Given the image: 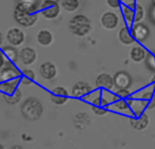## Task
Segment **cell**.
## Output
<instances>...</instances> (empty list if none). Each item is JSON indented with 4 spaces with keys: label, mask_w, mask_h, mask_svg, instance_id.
Segmentation results:
<instances>
[{
    "label": "cell",
    "mask_w": 155,
    "mask_h": 149,
    "mask_svg": "<svg viewBox=\"0 0 155 149\" xmlns=\"http://www.w3.org/2000/svg\"><path fill=\"white\" fill-rule=\"evenodd\" d=\"M14 19L19 26L29 28L38 19L37 5L35 0H20L14 10Z\"/></svg>",
    "instance_id": "1"
},
{
    "label": "cell",
    "mask_w": 155,
    "mask_h": 149,
    "mask_svg": "<svg viewBox=\"0 0 155 149\" xmlns=\"http://www.w3.org/2000/svg\"><path fill=\"white\" fill-rule=\"evenodd\" d=\"M22 116L31 122L37 121L41 119L44 112V106L41 102L36 97H29L22 103L20 107Z\"/></svg>",
    "instance_id": "2"
},
{
    "label": "cell",
    "mask_w": 155,
    "mask_h": 149,
    "mask_svg": "<svg viewBox=\"0 0 155 149\" xmlns=\"http://www.w3.org/2000/svg\"><path fill=\"white\" fill-rule=\"evenodd\" d=\"M69 30L78 37H84L91 31V22L87 16L83 14L73 16L69 21Z\"/></svg>",
    "instance_id": "3"
},
{
    "label": "cell",
    "mask_w": 155,
    "mask_h": 149,
    "mask_svg": "<svg viewBox=\"0 0 155 149\" xmlns=\"http://www.w3.org/2000/svg\"><path fill=\"white\" fill-rule=\"evenodd\" d=\"M130 29H131L132 36L137 43H144L150 36V29L146 24L135 22L130 27Z\"/></svg>",
    "instance_id": "4"
},
{
    "label": "cell",
    "mask_w": 155,
    "mask_h": 149,
    "mask_svg": "<svg viewBox=\"0 0 155 149\" xmlns=\"http://www.w3.org/2000/svg\"><path fill=\"white\" fill-rule=\"evenodd\" d=\"M41 13L46 19H55L61 14V7L58 2H51L45 0L41 5Z\"/></svg>",
    "instance_id": "5"
},
{
    "label": "cell",
    "mask_w": 155,
    "mask_h": 149,
    "mask_svg": "<svg viewBox=\"0 0 155 149\" xmlns=\"http://www.w3.org/2000/svg\"><path fill=\"white\" fill-rule=\"evenodd\" d=\"M21 71L15 66V64L7 62L1 70H0V79L1 81H13L20 78Z\"/></svg>",
    "instance_id": "6"
},
{
    "label": "cell",
    "mask_w": 155,
    "mask_h": 149,
    "mask_svg": "<svg viewBox=\"0 0 155 149\" xmlns=\"http://www.w3.org/2000/svg\"><path fill=\"white\" fill-rule=\"evenodd\" d=\"M94 90V88L91 87V84H88L87 81H78L72 86L71 89V95L75 98H81V100H85L87 95L91 93Z\"/></svg>",
    "instance_id": "7"
},
{
    "label": "cell",
    "mask_w": 155,
    "mask_h": 149,
    "mask_svg": "<svg viewBox=\"0 0 155 149\" xmlns=\"http://www.w3.org/2000/svg\"><path fill=\"white\" fill-rule=\"evenodd\" d=\"M7 40L13 47H19L26 40V34L19 28H12L7 33Z\"/></svg>",
    "instance_id": "8"
},
{
    "label": "cell",
    "mask_w": 155,
    "mask_h": 149,
    "mask_svg": "<svg viewBox=\"0 0 155 149\" xmlns=\"http://www.w3.org/2000/svg\"><path fill=\"white\" fill-rule=\"evenodd\" d=\"M50 97H51L53 104L58 105V106H63L68 102L69 92L64 87H55L52 89L51 93H50Z\"/></svg>",
    "instance_id": "9"
},
{
    "label": "cell",
    "mask_w": 155,
    "mask_h": 149,
    "mask_svg": "<svg viewBox=\"0 0 155 149\" xmlns=\"http://www.w3.org/2000/svg\"><path fill=\"white\" fill-rule=\"evenodd\" d=\"M114 86L117 89H129L132 85V77L125 71H119L114 75Z\"/></svg>",
    "instance_id": "10"
},
{
    "label": "cell",
    "mask_w": 155,
    "mask_h": 149,
    "mask_svg": "<svg viewBox=\"0 0 155 149\" xmlns=\"http://www.w3.org/2000/svg\"><path fill=\"white\" fill-rule=\"evenodd\" d=\"M37 59V53L33 48L25 47L19 51V62L24 66H31Z\"/></svg>",
    "instance_id": "11"
},
{
    "label": "cell",
    "mask_w": 155,
    "mask_h": 149,
    "mask_svg": "<svg viewBox=\"0 0 155 149\" xmlns=\"http://www.w3.org/2000/svg\"><path fill=\"white\" fill-rule=\"evenodd\" d=\"M101 24L106 30H115L119 24V17L114 12H105L101 16Z\"/></svg>",
    "instance_id": "12"
},
{
    "label": "cell",
    "mask_w": 155,
    "mask_h": 149,
    "mask_svg": "<svg viewBox=\"0 0 155 149\" xmlns=\"http://www.w3.org/2000/svg\"><path fill=\"white\" fill-rule=\"evenodd\" d=\"M96 87L100 90H112L114 86V77L107 73H101L96 78Z\"/></svg>",
    "instance_id": "13"
},
{
    "label": "cell",
    "mask_w": 155,
    "mask_h": 149,
    "mask_svg": "<svg viewBox=\"0 0 155 149\" xmlns=\"http://www.w3.org/2000/svg\"><path fill=\"white\" fill-rule=\"evenodd\" d=\"M39 73L41 76L46 81H52L55 78L56 74H58V69L56 66L51 62H46L41 64V68H39Z\"/></svg>",
    "instance_id": "14"
},
{
    "label": "cell",
    "mask_w": 155,
    "mask_h": 149,
    "mask_svg": "<svg viewBox=\"0 0 155 149\" xmlns=\"http://www.w3.org/2000/svg\"><path fill=\"white\" fill-rule=\"evenodd\" d=\"M108 109L115 111L117 113H120V114L124 115H132L133 116V113L131 110V106H130V98L127 100H118L115 103H113Z\"/></svg>",
    "instance_id": "15"
},
{
    "label": "cell",
    "mask_w": 155,
    "mask_h": 149,
    "mask_svg": "<svg viewBox=\"0 0 155 149\" xmlns=\"http://www.w3.org/2000/svg\"><path fill=\"white\" fill-rule=\"evenodd\" d=\"M130 124L135 130H143L149 125V117L146 113L139 115H133L130 117Z\"/></svg>",
    "instance_id": "16"
},
{
    "label": "cell",
    "mask_w": 155,
    "mask_h": 149,
    "mask_svg": "<svg viewBox=\"0 0 155 149\" xmlns=\"http://www.w3.org/2000/svg\"><path fill=\"white\" fill-rule=\"evenodd\" d=\"M1 52L5 55L7 62H12V64H16L19 60V51L16 49V47H13L11 45L5 46V47H2Z\"/></svg>",
    "instance_id": "17"
},
{
    "label": "cell",
    "mask_w": 155,
    "mask_h": 149,
    "mask_svg": "<svg viewBox=\"0 0 155 149\" xmlns=\"http://www.w3.org/2000/svg\"><path fill=\"white\" fill-rule=\"evenodd\" d=\"M147 54H148L147 50L142 46L137 45L132 47L131 51H130V57L134 62H141L146 59Z\"/></svg>",
    "instance_id": "18"
},
{
    "label": "cell",
    "mask_w": 155,
    "mask_h": 149,
    "mask_svg": "<svg viewBox=\"0 0 155 149\" xmlns=\"http://www.w3.org/2000/svg\"><path fill=\"white\" fill-rule=\"evenodd\" d=\"M20 84L19 78L13 81H0V92H2L3 95H8L15 91Z\"/></svg>",
    "instance_id": "19"
},
{
    "label": "cell",
    "mask_w": 155,
    "mask_h": 149,
    "mask_svg": "<svg viewBox=\"0 0 155 149\" xmlns=\"http://www.w3.org/2000/svg\"><path fill=\"white\" fill-rule=\"evenodd\" d=\"M118 38H119V41L124 46H131L135 43V39H134L133 36H132L131 29H130V27H127V26L122 27V28L119 30Z\"/></svg>",
    "instance_id": "20"
},
{
    "label": "cell",
    "mask_w": 155,
    "mask_h": 149,
    "mask_svg": "<svg viewBox=\"0 0 155 149\" xmlns=\"http://www.w3.org/2000/svg\"><path fill=\"white\" fill-rule=\"evenodd\" d=\"M153 95H154V87L150 86V87L143 88V89L137 91L135 94L131 95V97L134 98V100H143V102L148 103V100H150Z\"/></svg>",
    "instance_id": "21"
},
{
    "label": "cell",
    "mask_w": 155,
    "mask_h": 149,
    "mask_svg": "<svg viewBox=\"0 0 155 149\" xmlns=\"http://www.w3.org/2000/svg\"><path fill=\"white\" fill-rule=\"evenodd\" d=\"M36 40L43 47H48L53 43V35L49 30H41L37 34Z\"/></svg>",
    "instance_id": "22"
},
{
    "label": "cell",
    "mask_w": 155,
    "mask_h": 149,
    "mask_svg": "<svg viewBox=\"0 0 155 149\" xmlns=\"http://www.w3.org/2000/svg\"><path fill=\"white\" fill-rule=\"evenodd\" d=\"M36 79V74L33 70L31 69H25V70L21 71V75H20V84L25 86H30L32 85L33 83Z\"/></svg>",
    "instance_id": "23"
},
{
    "label": "cell",
    "mask_w": 155,
    "mask_h": 149,
    "mask_svg": "<svg viewBox=\"0 0 155 149\" xmlns=\"http://www.w3.org/2000/svg\"><path fill=\"white\" fill-rule=\"evenodd\" d=\"M91 124V116L87 113H78L74 119V125L78 129H86Z\"/></svg>",
    "instance_id": "24"
},
{
    "label": "cell",
    "mask_w": 155,
    "mask_h": 149,
    "mask_svg": "<svg viewBox=\"0 0 155 149\" xmlns=\"http://www.w3.org/2000/svg\"><path fill=\"white\" fill-rule=\"evenodd\" d=\"M118 100L116 94L113 93L112 90H101V105L105 107H110L113 103Z\"/></svg>",
    "instance_id": "25"
},
{
    "label": "cell",
    "mask_w": 155,
    "mask_h": 149,
    "mask_svg": "<svg viewBox=\"0 0 155 149\" xmlns=\"http://www.w3.org/2000/svg\"><path fill=\"white\" fill-rule=\"evenodd\" d=\"M3 98H5V102L7 103V104L13 106V105H17L18 103L21 100L22 93H21V91H20L19 88H17L13 93L8 94V95H3Z\"/></svg>",
    "instance_id": "26"
},
{
    "label": "cell",
    "mask_w": 155,
    "mask_h": 149,
    "mask_svg": "<svg viewBox=\"0 0 155 149\" xmlns=\"http://www.w3.org/2000/svg\"><path fill=\"white\" fill-rule=\"evenodd\" d=\"M121 14H122V17L124 19L125 24L127 27H131L134 24V9L131 8L124 7V5H121Z\"/></svg>",
    "instance_id": "27"
},
{
    "label": "cell",
    "mask_w": 155,
    "mask_h": 149,
    "mask_svg": "<svg viewBox=\"0 0 155 149\" xmlns=\"http://www.w3.org/2000/svg\"><path fill=\"white\" fill-rule=\"evenodd\" d=\"M61 5L67 12H75L80 7V0H61Z\"/></svg>",
    "instance_id": "28"
},
{
    "label": "cell",
    "mask_w": 155,
    "mask_h": 149,
    "mask_svg": "<svg viewBox=\"0 0 155 149\" xmlns=\"http://www.w3.org/2000/svg\"><path fill=\"white\" fill-rule=\"evenodd\" d=\"M144 15H146V11H144L143 7L137 3L134 8V24L135 22H141L144 18Z\"/></svg>",
    "instance_id": "29"
},
{
    "label": "cell",
    "mask_w": 155,
    "mask_h": 149,
    "mask_svg": "<svg viewBox=\"0 0 155 149\" xmlns=\"http://www.w3.org/2000/svg\"><path fill=\"white\" fill-rule=\"evenodd\" d=\"M146 65L150 70L155 72V53H149L146 56Z\"/></svg>",
    "instance_id": "30"
},
{
    "label": "cell",
    "mask_w": 155,
    "mask_h": 149,
    "mask_svg": "<svg viewBox=\"0 0 155 149\" xmlns=\"http://www.w3.org/2000/svg\"><path fill=\"white\" fill-rule=\"evenodd\" d=\"M115 94H116V96L118 97V100H127V98H130L132 95L129 89H117Z\"/></svg>",
    "instance_id": "31"
},
{
    "label": "cell",
    "mask_w": 155,
    "mask_h": 149,
    "mask_svg": "<svg viewBox=\"0 0 155 149\" xmlns=\"http://www.w3.org/2000/svg\"><path fill=\"white\" fill-rule=\"evenodd\" d=\"M93 110L97 115H105L108 111V108L105 106H102V105H99V106H93Z\"/></svg>",
    "instance_id": "32"
},
{
    "label": "cell",
    "mask_w": 155,
    "mask_h": 149,
    "mask_svg": "<svg viewBox=\"0 0 155 149\" xmlns=\"http://www.w3.org/2000/svg\"><path fill=\"white\" fill-rule=\"evenodd\" d=\"M106 3L112 9H120L121 8V0H106Z\"/></svg>",
    "instance_id": "33"
},
{
    "label": "cell",
    "mask_w": 155,
    "mask_h": 149,
    "mask_svg": "<svg viewBox=\"0 0 155 149\" xmlns=\"http://www.w3.org/2000/svg\"><path fill=\"white\" fill-rule=\"evenodd\" d=\"M149 19L153 24H155V3H152L149 10Z\"/></svg>",
    "instance_id": "34"
},
{
    "label": "cell",
    "mask_w": 155,
    "mask_h": 149,
    "mask_svg": "<svg viewBox=\"0 0 155 149\" xmlns=\"http://www.w3.org/2000/svg\"><path fill=\"white\" fill-rule=\"evenodd\" d=\"M136 5H137V3H136V0H121V5L131 8V9H134Z\"/></svg>",
    "instance_id": "35"
},
{
    "label": "cell",
    "mask_w": 155,
    "mask_h": 149,
    "mask_svg": "<svg viewBox=\"0 0 155 149\" xmlns=\"http://www.w3.org/2000/svg\"><path fill=\"white\" fill-rule=\"evenodd\" d=\"M154 108H155V94L148 100L147 107H146L147 110H151V109H154Z\"/></svg>",
    "instance_id": "36"
},
{
    "label": "cell",
    "mask_w": 155,
    "mask_h": 149,
    "mask_svg": "<svg viewBox=\"0 0 155 149\" xmlns=\"http://www.w3.org/2000/svg\"><path fill=\"white\" fill-rule=\"evenodd\" d=\"M5 62H7V59H5V55H3V53L1 51H0V70L5 67Z\"/></svg>",
    "instance_id": "37"
},
{
    "label": "cell",
    "mask_w": 155,
    "mask_h": 149,
    "mask_svg": "<svg viewBox=\"0 0 155 149\" xmlns=\"http://www.w3.org/2000/svg\"><path fill=\"white\" fill-rule=\"evenodd\" d=\"M10 149H25L22 146H19V145H14V146H12Z\"/></svg>",
    "instance_id": "38"
},
{
    "label": "cell",
    "mask_w": 155,
    "mask_h": 149,
    "mask_svg": "<svg viewBox=\"0 0 155 149\" xmlns=\"http://www.w3.org/2000/svg\"><path fill=\"white\" fill-rule=\"evenodd\" d=\"M2 43H3V34L0 32V46L2 45Z\"/></svg>",
    "instance_id": "39"
},
{
    "label": "cell",
    "mask_w": 155,
    "mask_h": 149,
    "mask_svg": "<svg viewBox=\"0 0 155 149\" xmlns=\"http://www.w3.org/2000/svg\"><path fill=\"white\" fill-rule=\"evenodd\" d=\"M152 86L154 87V89H155V75H154V77H153V79H152Z\"/></svg>",
    "instance_id": "40"
},
{
    "label": "cell",
    "mask_w": 155,
    "mask_h": 149,
    "mask_svg": "<svg viewBox=\"0 0 155 149\" xmlns=\"http://www.w3.org/2000/svg\"><path fill=\"white\" fill-rule=\"evenodd\" d=\"M47 1H51V2H60V0H47Z\"/></svg>",
    "instance_id": "41"
},
{
    "label": "cell",
    "mask_w": 155,
    "mask_h": 149,
    "mask_svg": "<svg viewBox=\"0 0 155 149\" xmlns=\"http://www.w3.org/2000/svg\"><path fill=\"white\" fill-rule=\"evenodd\" d=\"M0 149H5V147H3V146H2V145L0 144Z\"/></svg>",
    "instance_id": "42"
},
{
    "label": "cell",
    "mask_w": 155,
    "mask_h": 149,
    "mask_svg": "<svg viewBox=\"0 0 155 149\" xmlns=\"http://www.w3.org/2000/svg\"><path fill=\"white\" fill-rule=\"evenodd\" d=\"M152 3H155V0H152Z\"/></svg>",
    "instance_id": "43"
},
{
    "label": "cell",
    "mask_w": 155,
    "mask_h": 149,
    "mask_svg": "<svg viewBox=\"0 0 155 149\" xmlns=\"http://www.w3.org/2000/svg\"><path fill=\"white\" fill-rule=\"evenodd\" d=\"M0 81H1V79H0Z\"/></svg>",
    "instance_id": "44"
}]
</instances>
